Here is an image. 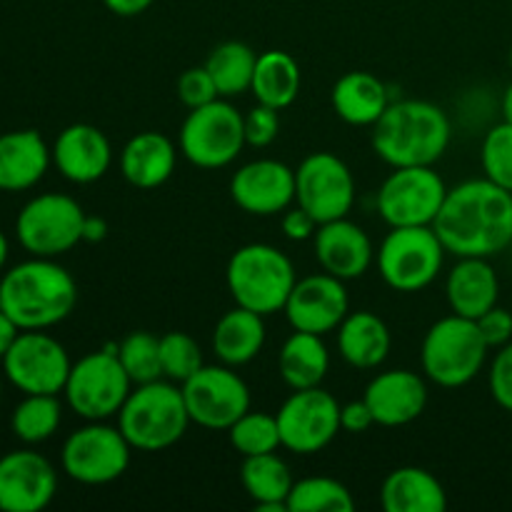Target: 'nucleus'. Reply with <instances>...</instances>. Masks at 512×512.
I'll return each mask as SVG.
<instances>
[{"label":"nucleus","instance_id":"f03ea898","mask_svg":"<svg viewBox=\"0 0 512 512\" xmlns=\"http://www.w3.org/2000/svg\"><path fill=\"white\" fill-rule=\"evenodd\" d=\"M78 303L75 278L55 258H30L0 278V310L20 330H48Z\"/></svg>","mask_w":512,"mask_h":512},{"label":"nucleus","instance_id":"79ce46f5","mask_svg":"<svg viewBox=\"0 0 512 512\" xmlns=\"http://www.w3.org/2000/svg\"><path fill=\"white\" fill-rule=\"evenodd\" d=\"M488 385L495 403L512 413V340L503 348H498V355L490 363Z\"/></svg>","mask_w":512,"mask_h":512},{"label":"nucleus","instance_id":"473e14b6","mask_svg":"<svg viewBox=\"0 0 512 512\" xmlns=\"http://www.w3.org/2000/svg\"><path fill=\"white\" fill-rule=\"evenodd\" d=\"M255 63H258V55L250 45L240 43V40H228V43L213 48L205 68H208L220 98H235L253 85Z\"/></svg>","mask_w":512,"mask_h":512},{"label":"nucleus","instance_id":"5701e85b","mask_svg":"<svg viewBox=\"0 0 512 512\" xmlns=\"http://www.w3.org/2000/svg\"><path fill=\"white\" fill-rule=\"evenodd\" d=\"M53 163V150L38 130H10L0 135V190L23 193L35 188Z\"/></svg>","mask_w":512,"mask_h":512},{"label":"nucleus","instance_id":"2eb2a0df","mask_svg":"<svg viewBox=\"0 0 512 512\" xmlns=\"http://www.w3.org/2000/svg\"><path fill=\"white\" fill-rule=\"evenodd\" d=\"M180 390L190 423L205 430H228L250 410V388L230 365H203Z\"/></svg>","mask_w":512,"mask_h":512},{"label":"nucleus","instance_id":"a878e982","mask_svg":"<svg viewBox=\"0 0 512 512\" xmlns=\"http://www.w3.org/2000/svg\"><path fill=\"white\" fill-rule=\"evenodd\" d=\"M330 103L340 120L358 128H373L390 105L388 85L368 70H353L338 78L330 93Z\"/></svg>","mask_w":512,"mask_h":512},{"label":"nucleus","instance_id":"ea45409f","mask_svg":"<svg viewBox=\"0 0 512 512\" xmlns=\"http://www.w3.org/2000/svg\"><path fill=\"white\" fill-rule=\"evenodd\" d=\"M280 110L270 108V105L258 103L243 115L245 125V143L253 148H268L280 133Z\"/></svg>","mask_w":512,"mask_h":512},{"label":"nucleus","instance_id":"4be33fe9","mask_svg":"<svg viewBox=\"0 0 512 512\" xmlns=\"http://www.w3.org/2000/svg\"><path fill=\"white\" fill-rule=\"evenodd\" d=\"M363 400L373 410L375 425L403 428L423 415L428 405V385L413 370H388L370 380Z\"/></svg>","mask_w":512,"mask_h":512},{"label":"nucleus","instance_id":"de8ad7c7","mask_svg":"<svg viewBox=\"0 0 512 512\" xmlns=\"http://www.w3.org/2000/svg\"><path fill=\"white\" fill-rule=\"evenodd\" d=\"M20 335V328L8 318V315L0 310V360L5 358V353L10 350V345L15 343V338Z\"/></svg>","mask_w":512,"mask_h":512},{"label":"nucleus","instance_id":"9b49d317","mask_svg":"<svg viewBox=\"0 0 512 512\" xmlns=\"http://www.w3.org/2000/svg\"><path fill=\"white\" fill-rule=\"evenodd\" d=\"M133 445L120 428L105 425V420H88V425L73 430L65 438L60 465L70 480L80 485H108L123 478L130 465Z\"/></svg>","mask_w":512,"mask_h":512},{"label":"nucleus","instance_id":"cd10ccee","mask_svg":"<svg viewBox=\"0 0 512 512\" xmlns=\"http://www.w3.org/2000/svg\"><path fill=\"white\" fill-rule=\"evenodd\" d=\"M390 348H393L390 328L383 318H378L370 310L348 313L343 323L338 325V350L345 363L353 365V368H378L385 363Z\"/></svg>","mask_w":512,"mask_h":512},{"label":"nucleus","instance_id":"b1692460","mask_svg":"<svg viewBox=\"0 0 512 512\" xmlns=\"http://www.w3.org/2000/svg\"><path fill=\"white\" fill-rule=\"evenodd\" d=\"M445 295L455 315L478 320L498 305L500 280L490 258H458L445 280Z\"/></svg>","mask_w":512,"mask_h":512},{"label":"nucleus","instance_id":"a18cd8bd","mask_svg":"<svg viewBox=\"0 0 512 512\" xmlns=\"http://www.w3.org/2000/svg\"><path fill=\"white\" fill-rule=\"evenodd\" d=\"M375 425V418H373V410L368 408V403L365 400H353V403L343 405L340 408V428L345 430V433H365V430H370Z\"/></svg>","mask_w":512,"mask_h":512},{"label":"nucleus","instance_id":"72a5a7b5","mask_svg":"<svg viewBox=\"0 0 512 512\" xmlns=\"http://www.w3.org/2000/svg\"><path fill=\"white\" fill-rule=\"evenodd\" d=\"M63 420L58 395H25L10 415L15 438L25 445H40L53 438Z\"/></svg>","mask_w":512,"mask_h":512},{"label":"nucleus","instance_id":"c9c22d12","mask_svg":"<svg viewBox=\"0 0 512 512\" xmlns=\"http://www.w3.org/2000/svg\"><path fill=\"white\" fill-rule=\"evenodd\" d=\"M228 438L235 453H240L243 458L275 453L283 445L280 443L278 418L270 413H255V410H248L243 418L230 425Z\"/></svg>","mask_w":512,"mask_h":512},{"label":"nucleus","instance_id":"ddd939ff","mask_svg":"<svg viewBox=\"0 0 512 512\" xmlns=\"http://www.w3.org/2000/svg\"><path fill=\"white\" fill-rule=\"evenodd\" d=\"M5 378L23 395H58L68 380V350L43 330H20L15 343L0 360Z\"/></svg>","mask_w":512,"mask_h":512},{"label":"nucleus","instance_id":"f3484780","mask_svg":"<svg viewBox=\"0 0 512 512\" xmlns=\"http://www.w3.org/2000/svg\"><path fill=\"white\" fill-rule=\"evenodd\" d=\"M283 310L293 330L315 335L333 333L350 313L345 280L330 273L308 275L293 285Z\"/></svg>","mask_w":512,"mask_h":512},{"label":"nucleus","instance_id":"2f4dec72","mask_svg":"<svg viewBox=\"0 0 512 512\" xmlns=\"http://www.w3.org/2000/svg\"><path fill=\"white\" fill-rule=\"evenodd\" d=\"M250 93L263 105L283 110L295 103L300 93V65L285 50H265L258 55Z\"/></svg>","mask_w":512,"mask_h":512},{"label":"nucleus","instance_id":"39448f33","mask_svg":"<svg viewBox=\"0 0 512 512\" xmlns=\"http://www.w3.org/2000/svg\"><path fill=\"white\" fill-rule=\"evenodd\" d=\"M225 283L235 305L265 318L285 308L298 278L283 250L268 243H250L235 250L233 258L228 260Z\"/></svg>","mask_w":512,"mask_h":512},{"label":"nucleus","instance_id":"0eeeda50","mask_svg":"<svg viewBox=\"0 0 512 512\" xmlns=\"http://www.w3.org/2000/svg\"><path fill=\"white\" fill-rule=\"evenodd\" d=\"M130 390L133 380L118 360V345H110L73 363L63 393L78 418L108 420L120 413Z\"/></svg>","mask_w":512,"mask_h":512},{"label":"nucleus","instance_id":"393cba45","mask_svg":"<svg viewBox=\"0 0 512 512\" xmlns=\"http://www.w3.org/2000/svg\"><path fill=\"white\" fill-rule=\"evenodd\" d=\"M178 150L173 140L155 130L133 135L120 153V173L130 185L140 190H153L168 183L175 173Z\"/></svg>","mask_w":512,"mask_h":512},{"label":"nucleus","instance_id":"bb28decb","mask_svg":"<svg viewBox=\"0 0 512 512\" xmlns=\"http://www.w3.org/2000/svg\"><path fill=\"white\" fill-rule=\"evenodd\" d=\"M380 505L388 512H445L448 493L433 473L405 465L383 480Z\"/></svg>","mask_w":512,"mask_h":512},{"label":"nucleus","instance_id":"09e8293b","mask_svg":"<svg viewBox=\"0 0 512 512\" xmlns=\"http://www.w3.org/2000/svg\"><path fill=\"white\" fill-rule=\"evenodd\" d=\"M108 235V223L103 218H95V215H85L83 223V240L85 243H100Z\"/></svg>","mask_w":512,"mask_h":512},{"label":"nucleus","instance_id":"7ed1b4c3","mask_svg":"<svg viewBox=\"0 0 512 512\" xmlns=\"http://www.w3.org/2000/svg\"><path fill=\"white\" fill-rule=\"evenodd\" d=\"M453 125L440 105L428 100L390 103L373 125V150L393 168L435 165L448 150Z\"/></svg>","mask_w":512,"mask_h":512},{"label":"nucleus","instance_id":"603ef678","mask_svg":"<svg viewBox=\"0 0 512 512\" xmlns=\"http://www.w3.org/2000/svg\"><path fill=\"white\" fill-rule=\"evenodd\" d=\"M510 65H512V50H510Z\"/></svg>","mask_w":512,"mask_h":512},{"label":"nucleus","instance_id":"37998d69","mask_svg":"<svg viewBox=\"0 0 512 512\" xmlns=\"http://www.w3.org/2000/svg\"><path fill=\"white\" fill-rule=\"evenodd\" d=\"M475 323H478L488 348H503V345H508L512 340V313L500 308V305H495L488 313L480 315Z\"/></svg>","mask_w":512,"mask_h":512},{"label":"nucleus","instance_id":"4468645a","mask_svg":"<svg viewBox=\"0 0 512 512\" xmlns=\"http://www.w3.org/2000/svg\"><path fill=\"white\" fill-rule=\"evenodd\" d=\"M340 408L343 405L318 385V388L293 390L278 410L280 443L295 455H313L328 448L340 428Z\"/></svg>","mask_w":512,"mask_h":512},{"label":"nucleus","instance_id":"f8f14e48","mask_svg":"<svg viewBox=\"0 0 512 512\" xmlns=\"http://www.w3.org/2000/svg\"><path fill=\"white\" fill-rule=\"evenodd\" d=\"M448 195V185L433 165L393 168L378 190V213L390 228L433 225Z\"/></svg>","mask_w":512,"mask_h":512},{"label":"nucleus","instance_id":"4c0bfd02","mask_svg":"<svg viewBox=\"0 0 512 512\" xmlns=\"http://www.w3.org/2000/svg\"><path fill=\"white\" fill-rule=\"evenodd\" d=\"M160 365H163V378L183 385L205 365L203 350L193 335L170 330L160 338Z\"/></svg>","mask_w":512,"mask_h":512},{"label":"nucleus","instance_id":"20e7f679","mask_svg":"<svg viewBox=\"0 0 512 512\" xmlns=\"http://www.w3.org/2000/svg\"><path fill=\"white\" fill-rule=\"evenodd\" d=\"M190 425L183 390L168 378L135 385L118 413V428L133 450L160 453L178 443Z\"/></svg>","mask_w":512,"mask_h":512},{"label":"nucleus","instance_id":"c85d7f7f","mask_svg":"<svg viewBox=\"0 0 512 512\" xmlns=\"http://www.w3.org/2000/svg\"><path fill=\"white\" fill-rule=\"evenodd\" d=\"M265 345V323L263 315L248 308L235 305L215 323L213 330V353L218 360L230 368L248 365L260 355Z\"/></svg>","mask_w":512,"mask_h":512},{"label":"nucleus","instance_id":"c756f323","mask_svg":"<svg viewBox=\"0 0 512 512\" xmlns=\"http://www.w3.org/2000/svg\"><path fill=\"white\" fill-rule=\"evenodd\" d=\"M240 483H243L245 493L250 495L258 510L288 512V495L293 490L295 480L288 463L275 453L243 458Z\"/></svg>","mask_w":512,"mask_h":512},{"label":"nucleus","instance_id":"6e6552de","mask_svg":"<svg viewBox=\"0 0 512 512\" xmlns=\"http://www.w3.org/2000/svg\"><path fill=\"white\" fill-rule=\"evenodd\" d=\"M445 255L433 225L393 228L378 250L380 278L398 293H420L440 275Z\"/></svg>","mask_w":512,"mask_h":512},{"label":"nucleus","instance_id":"7c9ffc66","mask_svg":"<svg viewBox=\"0 0 512 512\" xmlns=\"http://www.w3.org/2000/svg\"><path fill=\"white\" fill-rule=\"evenodd\" d=\"M278 370L290 390L318 388L330 370V353L323 335L295 330L280 348Z\"/></svg>","mask_w":512,"mask_h":512},{"label":"nucleus","instance_id":"e433bc0d","mask_svg":"<svg viewBox=\"0 0 512 512\" xmlns=\"http://www.w3.org/2000/svg\"><path fill=\"white\" fill-rule=\"evenodd\" d=\"M118 360L123 363L125 373L130 375L133 385L153 383L163 378V365H160V338L145 330L125 335L118 343Z\"/></svg>","mask_w":512,"mask_h":512},{"label":"nucleus","instance_id":"58836bf2","mask_svg":"<svg viewBox=\"0 0 512 512\" xmlns=\"http://www.w3.org/2000/svg\"><path fill=\"white\" fill-rule=\"evenodd\" d=\"M485 178L512 193V123H498L485 133L480 150Z\"/></svg>","mask_w":512,"mask_h":512},{"label":"nucleus","instance_id":"a211bd4d","mask_svg":"<svg viewBox=\"0 0 512 512\" xmlns=\"http://www.w3.org/2000/svg\"><path fill=\"white\" fill-rule=\"evenodd\" d=\"M58 493V473L45 455L13 450L0 458V510L40 512Z\"/></svg>","mask_w":512,"mask_h":512},{"label":"nucleus","instance_id":"aec40b11","mask_svg":"<svg viewBox=\"0 0 512 512\" xmlns=\"http://www.w3.org/2000/svg\"><path fill=\"white\" fill-rule=\"evenodd\" d=\"M313 250L323 273L340 280L363 278L375 258L370 235L348 218L320 223L313 235Z\"/></svg>","mask_w":512,"mask_h":512},{"label":"nucleus","instance_id":"8fccbe9b","mask_svg":"<svg viewBox=\"0 0 512 512\" xmlns=\"http://www.w3.org/2000/svg\"><path fill=\"white\" fill-rule=\"evenodd\" d=\"M500 113H503L505 123H512V83L505 88L503 100H500Z\"/></svg>","mask_w":512,"mask_h":512},{"label":"nucleus","instance_id":"9d476101","mask_svg":"<svg viewBox=\"0 0 512 512\" xmlns=\"http://www.w3.org/2000/svg\"><path fill=\"white\" fill-rule=\"evenodd\" d=\"M245 145L243 113L225 98L193 108L180 128V153L203 170L225 168Z\"/></svg>","mask_w":512,"mask_h":512},{"label":"nucleus","instance_id":"f704fd0d","mask_svg":"<svg viewBox=\"0 0 512 512\" xmlns=\"http://www.w3.org/2000/svg\"><path fill=\"white\" fill-rule=\"evenodd\" d=\"M355 498L335 478H303L288 495V512H353Z\"/></svg>","mask_w":512,"mask_h":512},{"label":"nucleus","instance_id":"1a4fd4ad","mask_svg":"<svg viewBox=\"0 0 512 512\" xmlns=\"http://www.w3.org/2000/svg\"><path fill=\"white\" fill-rule=\"evenodd\" d=\"M85 210L70 195L43 193L30 198L15 218L18 243L35 258H58L83 243Z\"/></svg>","mask_w":512,"mask_h":512},{"label":"nucleus","instance_id":"c03bdc74","mask_svg":"<svg viewBox=\"0 0 512 512\" xmlns=\"http://www.w3.org/2000/svg\"><path fill=\"white\" fill-rule=\"evenodd\" d=\"M283 233L285 238L290 240H310L315 235V230H318V220L313 218V215L308 213L305 208H300V205H295V208H288L283 215Z\"/></svg>","mask_w":512,"mask_h":512},{"label":"nucleus","instance_id":"6ab92c4d","mask_svg":"<svg viewBox=\"0 0 512 512\" xmlns=\"http://www.w3.org/2000/svg\"><path fill=\"white\" fill-rule=\"evenodd\" d=\"M230 198L260 218L285 213L295 203V170L273 158L245 163L230 180Z\"/></svg>","mask_w":512,"mask_h":512},{"label":"nucleus","instance_id":"a19ab883","mask_svg":"<svg viewBox=\"0 0 512 512\" xmlns=\"http://www.w3.org/2000/svg\"><path fill=\"white\" fill-rule=\"evenodd\" d=\"M178 98L188 110L203 108V105L218 100V88H215L213 78H210L208 68H188L178 78Z\"/></svg>","mask_w":512,"mask_h":512},{"label":"nucleus","instance_id":"412c9836","mask_svg":"<svg viewBox=\"0 0 512 512\" xmlns=\"http://www.w3.org/2000/svg\"><path fill=\"white\" fill-rule=\"evenodd\" d=\"M50 150H53V165L58 173L78 185L100 180L113 163L108 135L90 123H73L60 130Z\"/></svg>","mask_w":512,"mask_h":512},{"label":"nucleus","instance_id":"49530a36","mask_svg":"<svg viewBox=\"0 0 512 512\" xmlns=\"http://www.w3.org/2000/svg\"><path fill=\"white\" fill-rule=\"evenodd\" d=\"M155 0H103L105 8L118 18H135V15L145 13Z\"/></svg>","mask_w":512,"mask_h":512},{"label":"nucleus","instance_id":"dca6fc26","mask_svg":"<svg viewBox=\"0 0 512 512\" xmlns=\"http://www.w3.org/2000/svg\"><path fill=\"white\" fill-rule=\"evenodd\" d=\"M295 203L318 223L348 218L355 205V178L345 160L333 153H313L295 170Z\"/></svg>","mask_w":512,"mask_h":512},{"label":"nucleus","instance_id":"423d86ee","mask_svg":"<svg viewBox=\"0 0 512 512\" xmlns=\"http://www.w3.org/2000/svg\"><path fill=\"white\" fill-rule=\"evenodd\" d=\"M488 350L478 323L453 313L430 325L420 348V363L428 380L440 388H463L478 378Z\"/></svg>","mask_w":512,"mask_h":512},{"label":"nucleus","instance_id":"3c124183","mask_svg":"<svg viewBox=\"0 0 512 512\" xmlns=\"http://www.w3.org/2000/svg\"><path fill=\"white\" fill-rule=\"evenodd\" d=\"M8 253H10L8 238H5V233L0 230V270H3L5 263H8Z\"/></svg>","mask_w":512,"mask_h":512},{"label":"nucleus","instance_id":"f257e3e1","mask_svg":"<svg viewBox=\"0 0 512 512\" xmlns=\"http://www.w3.org/2000/svg\"><path fill=\"white\" fill-rule=\"evenodd\" d=\"M433 228L455 258H493L512 245V193L488 178L465 180L448 190Z\"/></svg>","mask_w":512,"mask_h":512}]
</instances>
